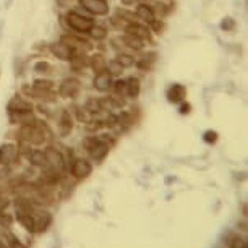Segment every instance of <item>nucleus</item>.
I'll return each mask as SVG.
<instances>
[{"label": "nucleus", "instance_id": "cd10ccee", "mask_svg": "<svg viewBox=\"0 0 248 248\" xmlns=\"http://www.w3.org/2000/svg\"><path fill=\"white\" fill-rule=\"evenodd\" d=\"M117 62H119L122 67L124 68H130V67H133L135 65V62H137V60H135L132 55H128V54H119L117 55Z\"/></svg>", "mask_w": 248, "mask_h": 248}, {"label": "nucleus", "instance_id": "c756f323", "mask_svg": "<svg viewBox=\"0 0 248 248\" xmlns=\"http://www.w3.org/2000/svg\"><path fill=\"white\" fill-rule=\"evenodd\" d=\"M90 34L94 37V39H97V41H101V39H104V37L107 36V31H106V28H102V26H97V25H94L91 28L90 31Z\"/></svg>", "mask_w": 248, "mask_h": 248}, {"label": "nucleus", "instance_id": "f257e3e1", "mask_svg": "<svg viewBox=\"0 0 248 248\" xmlns=\"http://www.w3.org/2000/svg\"><path fill=\"white\" fill-rule=\"evenodd\" d=\"M20 137L23 141H26L28 144H36V146H39V144H44L47 141L49 130L43 122L34 119L31 124L23 125L20 130Z\"/></svg>", "mask_w": 248, "mask_h": 248}, {"label": "nucleus", "instance_id": "a211bd4d", "mask_svg": "<svg viewBox=\"0 0 248 248\" xmlns=\"http://www.w3.org/2000/svg\"><path fill=\"white\" fill-rule=\"evenodd\" d=\"M137 16L140 18V20H143L144 23H148V25L153 20H156L154 10L149 5H146V3H140V5L137 7Z\"/></svg>", "mask_w": 248, "mask_h": 248}, {"label": "nucleus", "instance_id": "9d476101", "mask_svg": "<svg viewBox=\"0 0 248 248\" xmlns=\"http://www.w3.org/2000/svg\"><path fill=\"white\" fill-rule=\"evenodd\" d=\"M125 34L135 36V37H138V39H141V41L151 39V31H149V28L140 25V23H135V21L128 23V25L125 26Z\"/></svg>", "mask_w": 248, "mask_h": 248}, {"label": "nucleus", "instance_id": "423d86ee", "mask_svg": "<svg viewBox=\"0 0 248 248\" xmlns=\"http://www.w3.org/2000/svg\"><path fill=\"white\" fill-rule=\"evenodd\" d=\"M18 156H20V151L15 144L12 143H5L0 146V166H10V164L16 162Z\"/></svg>", "mask_w": 248, "mask_h": 248}, {"label": "nucleus", "instance_id": "dca6fc26", "mask_svg": "<svg viewBox=\"0 0 248 248\" xmlns=\"http://www.w3.org/2000/svg\"><path fill=\"white\" fill-rule=\"evenodd\" d=\"M88 63H90V59L86 57V54L83 50H78V52H73V55L70 57V65L75 72H79V70L86 68Z\"/></svg>", "mask_w": 248, "mask_h": 248}, {"label": "nucleus", "instance_id": "ddd939ff", "mask_svg": "<svg viewBox=\"0 0 248 248\" xmlns=\"http://www.w3.org/2000/svg\"><path fill=\"white\" fill-rule=\"evenodd\" d=\"M73 130V117L68 110H63L59 117V133L62 137H67V135L72 133Z\"/></svg>", "mask_w": 248, "mask_h": 248}, {"label": "nucleus", "instance_id": "c85d7f7f", "mask_svg": "<svg viewBox=\"0 0 248 248\" xmlns=\"http://www.w3.org/2000/svg\"><path fill=\"white\" fill-rule=\"evenodd\" d=\"M77 119L83 124H88L90 120H93V114L90 110H86V107H78L77 109Z\"/></svg>", "mask_w": 248, "mask_h": 248}, {"label": "nucleus", "instance_id": "bb28decb", "mask_svg": "<svg viewBox=\"0 0 248 248\" xmlns=\"http://www.w3.org/2000/svg\"><path fill=\"white\" fill-rule=\"evenodd\" d=\"M86 110H90L91 114H99V112H102V107H101V101L96 99V97H90V99L86 101Z\"/></svg>", "mask_w": 248, "mask_h": 248}, {"label": "nucleus", "instance_id": "0eeeda50", "mask_svg": "<svg viewBox=\"0 0 248 248\" xmlns=\"http://www.w3.org/2000/svg\"><path fill=\"white\" fill-rule=\"evenodd\" d=\"M81 7H85V10H88L93 15L102 16L109 13V3L106 0H79Z\"/></svg>", "mask_w": 248, "mask_h": 248}, {"label": "nucleus", "instance_id": "412c9836", "mask_svg": "<svg viewBox=\"0 0 248 248\" xmlns=\"http://www.w3.org/2000/svg\"><path fill=\"white\" fill-rule=\"evenodd\" d=\"M226 245H227V248H248V247H247L245 238L238 237L237 233H233V232H229V233H227V237H226Z\"/></svg>", "mask_w": 248, "mask_h": 248}, {"label": "nucleus", "instance_id": "7ed1b4c3", "mask_svg": "<svg viewBox=\"0 0 248 248\" xmlns=\"http://www.w3.org/2000/svg\"><path fill=\"white\" fill-rule=\"evenodd\" d=\"M65 18H67V25L77 32H88L94 26V21L91 18L79 15L78 12H68Z\"/></svg>", "mask_w": 248, "mask_h": 248}, {"label": "nucleus", "instance_id": "79ce46f5", "mask_svg": "<svg viewBox=\"0 0 248 248\" xmlns=\"http://www.w3.org/2000/svg\"><path fill=\"white\" fill-rule=\"evenodd\" d=\"M190 110H191V106H190V104H185V102H184V104L180 106V114H182V115L190 114Z\"/></svg>", "mask_w": 248, "mask_h": 248}, {"label": "nucleus", "instance_id": "49530a36", "mask_svg": "<svg viewBox=\"0 0 248 248\" xmlns=\"http://www.w3.org/2000/svg\"><path fill=\"white\" fill-rule=\"evenodd\" d=\"M0 248H7V247H5V243H2V242H0Z\"/></svg>", "mask_w": 248, "mask_h": 248}, {"label": "nucleus", "instance_id": "e433bc0d", "mask_svg": "<svg viewBox=\"0 0 248 248\" xmlns=\"http://www.w3.org/2000/svg\"><path fill=\"white\" fill-rule=\"evenodd\" d=\"M204 141L208 144H213L217 141V132H213V130H208V132L204 133Z\"/></svg>", "mask_w": 248, "mask_h": 248}, {"label": "nucleus", "instance_id": "39448f33", "mask_svg": "<svg viewBox=\"0 0 248 248\" xmlns=\"http://www.w3.org/2000/svg\"><path fill=\"white\" fill-rule=\"evenodd\" d=\"M46 162L50 166V169H54L55 172H59V174H62L65 170V159L63 156L60 154L55 148H46Z\"/></svg>", "mask_w": 248, "mask_h": 248}, {"label": "nucleus", "instance_id": "2f4dec72", "mask_svg": "<svg viewBox=\"0 0 248 248\" xmlns=\"http://www.w3.org/2000/svg\"><path fill=\"white\" fill-rule=\"evenodd\" d=\"M32 88H37V90H54V83L50 79H36Z\"/></svg>", "mask_w": 248, "mask_h": 248}, {"label": "nucleus", "instance_id": "f704fd0d", "mask_svg": "<svg viewBox=\"0 0 248 248\" xmlns=\"http://www.w3.org/2000/svg\"><path fill=\"white\" fill-rule=\"evenodd\" d=\"M5 237H7V240H8V243H10V247L12 248H25V247H23L21 245V243H20V240H18V238L15 237V235H13V233H10V232H5Z\"/></svg>", "mask_w": 248, "mask_h": 248}, {"label": "nucleus", "instance_id": "58836bf2", "mask_svg": "<svg viewBox=\"0 0 248 248\" xmlns=\"http://www.w3.org/2000/svg\"><path fill=\"white\" fill-rule=\"evenodd\" d=\"M102 127V122L101 120H90L86 124V128L90 130V132H97Z\"/></svg>", "mask_w": 248, "mask_h": 248}, {"label": "nucleus", "instance_id": "a878e982", "mask_svg": "<svg viewBox=\"0 0 248 248\" xmlns=\"http://www.w3.org/2000/svg\"><path fill=\"white\" fill-rule=\"evenodd\" d=\"M133 124V117L128 112H122L120 115H117V125H120L122 128H128Z\"/></svg>", "mask_w": 248, "mask_h": 248}, {"label": "nucleus", "instance_id": "4468645a", "mask_svg": "<svg viewBox=\"0 0 248 248\" xmlns=\"http://www.w3.org/2000/svg\"><path fill=\"white\" fill-rule=\"evenodd\" d=\"M50 224H52V214L47 211L39 213L37 214V219H34V226H36L34 232H39V233L46 232Z\"/></svg>", "mask_w": 248, "mask_h": 248}, {"label": "nucleus", "instance_id": "37998d69", "mask_svg": "<svg viewBox=\"0 0 248 248\" xmlns=\"http://www.w3.org/2000/svg\"><path fill=\"white\" fill-rule=\"evenodd\" d=\"M7 175H8V169H7L5 166H2V167H0V180L5 179Z\"/></svg>", "mask_w": 248, "mask_h": 248}, {"label": "nucleus", "instance_id": "f8f14e48", "mask_svg": "<svg viewBox=\"0 0 248 248\" xmlns=\"http://www.w3.org/2000/svg\"><path fill=\"white\" fill-rule=\"evenodd\" d=\"M112 85H114V81H112V75L107 72V70H102V72L96 73V78H94V88H96V90L106 93V91L110 90Z\"/></svg>", "mask_w": 248, "mask_h": 248}, {"label": "nucleus", "instance_id": "6e6552de", "mask_svg": "<svg viewBox=\"0 0 248 248\" xmlns=\"http://www.w3.org/2000/svg\"><path fill=\"white\" fill-rule=\"evenodd\" d=\"M8 112L10 115H18V114H26V112H32V104L30 101L23 99L21 96L12 97V101L8 102Z\"/></svg>", "mask_w": 248, "mask_h": 248}, {"label": "nucleus", "instance_id": "1a4fd4ad", "mask_svg": "<svg viewBox=\"0 0 248 248\" xmlns=\"http://www.w3.org/2000/svg\"><path fill=\"white\" fill-rule=\"evenodd\" d=\"M91 172H93L91 164L85 161V159H77V161L72 164V175L78 180L88 179V177L91 175Z\"/></svg>", "mask_w": 248, "mask_h": 248}, {"label": "nucleus", "instance_id": "72a5a7b5", "mask_svg": "<svg viewBox=\"0 0 248 248\" xmlns=\"http://www.w3.org/2000/svg\"><path fill=\"white\" fill-rule=\"evenodd\" d=\"M34 70L37 73H49L50 72V63L46 62V60H41L34 65Z\"/></svg>", "mask_w": 248, "mask_h": 248}, {"label": "nucleus", "instance_id": "4c0bfd02", "mask_svg": "<svg viewBox=\"0 0 248 248\" xmlns=\"http://www.w3.org/2000/svg\"><path fill=\"white\" fill-rule=\"evenodd\" d=\"M149 26H151V30L154 32H157V34H161L162 30H164V23L161 20H153L151 23H149Z\"/></svg>", "mask_w": 248, "mask_h": 248}, {"label": "nucleus", "instance_id": "ea45409f", "mask_svg": "<svg viewBox=\"0 0 248 248\" xmlns=\"http://www.w3.org/2000/svg\"><path fill=\"white\" fill-rule=\"evenodd\" d=\"M221 28H222V30H226V31H231V30L235 28V21H233L232 18H227L226 21L221 23Z\"/></svg>", "mask_w": 248, "mask_h": 248}, {"label": "nucleus", "instance_id": "b1692460", "mask_svg": "<svg viewBox=\"0 0 248 248\" xmlns=\"http://www.w3.org/2000/svg\"><path fill=\"white\" fill-rule=\"evenodd\" d=\"M18 222L21 224L23 227L26 229V231L30 232H34V217H32V214H25V213H18Z\"/></svg>", "mask_w": 248, "mask_h": 248}, {"label": "nucleus", "instance_id": "6ab92c4d", "mask_svg": "<svg viewBox=\"0 0 248 248\" xmlns=\"http://www.w3.org/2000/svg\"><path fill=\"white\" fill-rule=\"evenodd\" d=\"M26 157L32 166H39V167L47 166V162H46V154L44 151H39V149H32V151L26 154Z\"/></svg>", "mask_w": 248, "mask_h": 248}, {"label": "nucleus", "instance_id": "a18cd8bd", "mask_svg": "<svg viewBox=\"0 0 248 248\" xmlns=\"http://www.w3.org/2000/svg\"><path fill=\"white\" fill-rule=\"evenodd\" d=\"M68 2H70V0H57V3H59L60 7H67Z\"/></svg>", "mask_w": 248, "mask_h": 248}, {"label": "nucleus", "instance_id": "473e14b6", "mask_svg": "<svg viewBox=\"0 0 248 248\" xmlns=\"http://www.w3.org/2000/svg\"><path fill=\"white\" fill-rule=\"evenodd\" d=\"M112 86H114V90H115V93L119 96H125V94H127V83H125L124 79H119V81H115Z\"/></svg>", "mask_w": 248, "mask_h": 248}, {"label": "nucleus", "instance_id": "c03bdc74", "mask_svg": "<svg viewBox=\"0 0 248 248\" xmlns=\"http://www.w3.org/2000/svg\"><path fill=\"white\" fill-rule=\"evenodd\" d=\"M120 2L124 3V5L130 7V5H133V3H135V0H120Z\"/></svg>", "mask_w": 248, "mask_h": 248}, {"label": "nucleus", "instance_id": "4be33fe9", "mask_svg": "<svg viewBox=\"0 0 248 248\" xmlns=\"http://www.w3.org/2000/svg\"><path fill=\"white\" fill-rule=\"evenodd\" d=\"M125 83H127V96L138 97L140 91H141V83H140V79L135 77H130Z\"/></svg>", "mask_w": 248, "mask_h": 248}, {"label": "nucleus", "instance_id": "5701e85b", "mask_svg": "<svg viewBox=\"0 0 248 248\" xmlns=\"http://www.w3.org/2000/svg\"><path fill=\"white\" fill-rule=\"evenodd\" d=\"M106 65H107L106 59L102 57V55L96 54V55H93V57H90V63H88V67H91L96 73H99V72H102V70H106Z\"/></svg>", "mask_w": 248, "mask_h": 248}, {"label": "nucleus", "instance_id": "393cba45", "mask_svg": "<svg viewBox=\"0 0 248 248\" xmlns=\"http://www.w3.org/2000/svg\"><path fill=\"white\" fill-rule=\"evenodd\" d=\"M154 60H156V54H146V55H143L141 59L140 60H137L135 62V65L140 68V70H149L151 68V65L154 63Z\"/></svg>", "mask_w": 248, "mask_h": 248}, {"label": "nucleus", "instance_id": "a19ab883", "mask_svg": "<svg viewBox=\"0 0 248 248\" xmlns=\"http://www.w3.org/2000/svg\"><path fill=\"white\" fill-rule=\"evenodd\" d=\"M8 203H10V201H8L7 196L5 195H0V213L5 211V208L8 206Z\"/></svg>", "mask_w": 248, "mask_h": 248}, {"label": "nucleus", "instance_id": "9b49d317", "mask_svg": "<svg viewBox=\"0 0 248 248\" xmlns=\"http://www.w3.org/2000/svg\"><path fill=\"white\" fill-rule=\"evenodd\" d=\"M185 96H186V88L184 85H179V83L172 85L166 93L167 101L172 102V104H179V102L185 99Z\"/></svg>", "mask_w": 248, "mask_h": 248}, {"label": "nucleus", "instance_id": "c9c22d12", "mask_svg": "<svg viewBox=\"0 0 248 248\" xmlns=\"http://www.w3.org/2000/svg\"><path fill=\"white\" fill-rule=\"evenodd\" d=\"M12 222H13V217L10 216V214H7L3 211L0 213V226H2V227H10Z\"/></svg>", "mask_w": 248, "mask_h": 248}, {"label": "nucleus", "instance_id": "f3484780", "mask_svg": "<svg viewBox=\"0 0 248 248\" xmlns=\"http://www.w3.org/2000/svg\"><path fill=\"white\" fill-rule=\"evenodd\" d=\"M25 91H28L32 97H37V99L44 101V102H52L55 101L57 94L54 93V90H37V88H25Z\"/></svg>", "mask_w": 248, "mask_h": 248}, {"label": "nucleus", "instance_id": "7c9ffc66", "mask_svg": "<svg viewBox=\"0 0 248 248\" xmlns=\"http://www.w3.org/2000/svg\"><path fill=\"white\" fill-rule=\"evenodd\" d=\"M106 70L110 75H120L122 70H124V67H122V65L117 62V60H110V62L106 65Z\"/></svg>", "mask_w": 248, "mask_h": 248}, {"label": "nucleus", "instance_id": "f03ea898", "mask_svg": "<svg viewBox=\"0 0 248 248\" xmlns=\"http://www.w3.org/2000/svg\"><path fill=\"white\" fill-rule=\"evenodd\" d=\"M83 146H85L88 151H90L91 157L94 159V161H97V162L104 161L106 156L109 154V149H110L109 144L106 143V140H102L99 137L86 138L85 141H83Z\"/></svg>", "mask_w": 248, "mask_h": 248}, {"label": "nucleus", "instance_id": "aec40b11", "mask_svg": "<svg viewBox=\"0 0 248 248\" xmlns=\"http://www.w3.org/2000/svg\"><path fill=\"white\" fill-rule=\"evenodd\" d=\"M122 43L132 50H143V47H144V41L138 39V37H135V36H130V34L122 36Z\"/></svg>", "mask_w": 248, "mask_h": 248}, {"label": "nucleus", "instance_id": "2eb2a0df", "mask_svg": "<svg viewBox=\"0 0 248 248\" xmlns=\"http://www.w3.org/2000/svg\"><path fill=\"white\" fill-rule=\"evenodd\" d=\"M50 52H52L55 57L60 59V60H70V57L73 55V50L70 49L67 44H63L62 41L50 46Z\"/></svg>", "mask_w": 248, "mask_h": 248}, {"label": "nucleus", "instance_id": "20e7f679", "mask_svg": "<svg viewBox=\"0 0 248 248\" xmlns=\"http://www.w3.org/2000/svg\"><path fill=\"white\" fill-rule=\"evenodd\" d=\"M79 90H81V86H79L78 79L67 78V79H63V81L60 83L59 96L65 97V99H73V97H77L79 94Z\"/></svg>", "mask_w": 248, "mask_h": 248}]
</instances>
